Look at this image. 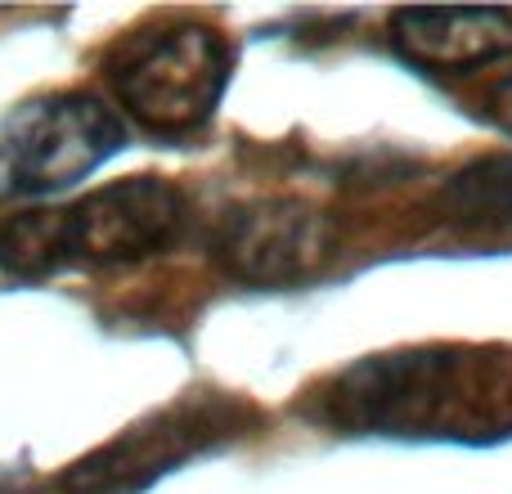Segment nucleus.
I'll return each mask as SVG.
<instances>
[{
    "label": "nucleus",
    "instance_id": "obj_1",
    "mask_svg": "<svg viewBox=\"0 0 512 494\" xmlns=\"http://www.w3.org/2000/svg\"><path fill=\"white\" fill-rule=\"evenodd\" d=\"M310 414L369 436L504 441L512 436V346L432 342L364 355L315 391Z\"/></svg>",
    "mask_w": 512,
    "mask_h": 494
},
{
    "label": "nucleus",
    "instance_id": "obj_2",
    "mask_svg": "<svg viewBox=\"0 0 512 494\" xmlns=\"http://www.w3.org/2000/svg\"><path fill=\"white\" fill-rule=\"evenodd\" d=\"M185 230V194L162 176H126L68 207H27L0 221V270L41 279L63 265H131Z\"/></svg>",
    "mask_w": 512,
    "mask_h": 494
},
{
    "label": "nucleus",
    "instance_id": "obj_3",
    "mask_svg": "<svg viewBox=\"0 0 512 494\" xmlns=\"http://www.w3.org/2000/svg\"><path fill=\"white\" fill-rule=\"evenodd\" d=\"M230 45L203 23H167L131 36L108 59L122 108L158 135L198 131L230 86Z\"/></svg>",
    "mask_w": 512,
    "mask_h": 494
},
{
    "label": "nucleus",
    "instance_id": "obj_4",
    "mask_svg": "<svg viewBox=\"0 0 512 494\" xmlns=\"http://www.w3.org/2000/svg\"><path fill=\"white\" fill-rule=\"evenodd\" d=\"M122 122L95 95L63 90L14 108L0 122V198L68 189L122 149Z\"/></svg>",
    "mask_w": 512,
    "mask_h": 494
},
{
    "label": "nucleus",
    "instance_id": "obj_5",
    "mask_svg": "<svg viewBox=\"0 0 512 494\" xmlns=\"http://www.w3.org/2000/svg\"><path fill=\"white\" fill-rule=\"evenodd\" d=\"M243 423V409L225 396H185L176 405L158 409V414L131 423L77 459L59 477L63 494H135L167 477L171 468L198 459V454L216 450L230 441Z\"/></svg>",
    "mask_w": 512,
    "mask_h": 494
},
{
    "label": "nucleus",
    "instance_id": "obj_6",
    "mask_svg": "<svg viewBox=\"0 0 512 494\" xmlns=\"http://www.w3.org/2000/svg\"><path fill=\"white\" fill-rule=\"evenodd\" d=\"M337 247V225L306 198H256L225 212L212 252L221 270L252 288H292L315 279Z\"/></svg>",
    "mask_w": 512,
    "mask_h": 494
},
{
    "label": "nucleus",
    "instance_id": "obj_7",
    "mask_svg": "<svg viewBox=\"0 0 512 494\" xmlns=\"http://www.w3.org/2000/svg\"><path fill=\"white\" fill-rule=\"evenodd\" d=\"M391 41L418 68H486L512 54V9H396Z\"/></svg>",
    "mask_w": 512,
    "mask_h": 494
},
{
    "label": "nucleus",
    "instance_id": "obj_8",
    "mask_svg": "<svg viewBox=\"0 0 512 494\" xmlns=\"http://www.w3.org/2000/svg\"><path fill=\"white\" fill-rule=\"evenodd\" d=\"M441 212L459 230L512 234V153H490L454 171L441 189Z\"/></svg>",
    "mask_w": 512,
    "mask_h": 494
},
{
    "label": "nucleus",
    "instance_id": "obj_9",
    "mask_svg": "<svg viewBox=\"0 0 512 494\" xmlns=\"http://www.w3.org/2000/svg\"><path fill=\"white\" fill-rule=\"evenodd\" d=\"M486 113H490V122H495L499 131H508V135H512V77H508V81H499V86L490 90Z\"/></svg>",
    "mask_w": 512,
    "mask_h": 494
}]
</instances>
